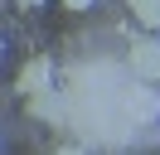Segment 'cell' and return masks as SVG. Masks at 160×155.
<instances>
[{
    "mask_svg": "<svg viewBox=\"0 0 160 155\" xmlns=\"http://www.w3.org/2000/svg\"><path fill=\"white\" fill-rule=\"evenodd\" d=\"M0 48H5V39H0Z\"/></svg>",
    "mask_w": 160,
    "mask_h": 155,
    "instance_id": "obj_9",
    "label": "cell"
},
{
    "mask_svg": "<svg viewBox=\"0 0 160 155\" xmlns=\"http://www.w3.org/2000/svg\"><path fill=\"white\" fill-rule=\"evenodd\" d=\"M155 107H160L155 92H141V97H136V116H141V121H150V116H155Z\"/></svg>",
    "mask_w": 160,
    "mask_h": 155,
    "instance_id": "obj_5",
    "label": "cell"
},
{
    "mask_svg": "<svg viewBox=\"0 0 160 155\" xmlns=\"http://www.w3.org/2000/svg\"><path fill=\"white\" fill-rule=\"evenodd\" d=\"M63 10H92V0H58Z\"/></svg>",
    "mask_w": 160,
    "mask_h": 155,
    "instance_id": "obj_6",
    "label": "cell"
},
{
    "mask_svg": "<svg viewBox=\"0 0 160 155\" xmlns=\"http://www.w3.org/2000/svg\"><path fill=\"white\" fill-rule=\"evenodd\" d=\"M126 58H131V73H136L141 82H160V39H155V29H150L146 39H136V44L126 48Z\"/></svg>",
    "mask_w": 160,
    "mask_h": 155,
    "instance_id": "obj_1",
    "label": "cell"
},
{
    "mask_svg": "<svg viewBox=\"0 0 160 155\" xmlns=\"http://www.w3.org/2000/svg\"><path fill=\"white\" fill-rule=\"evenodd\" d=\"M20 5H24V10H34V5H44V0H20Z\"/></svg>",
    "mask_w": 160,
    "mask_h": 155,
    "instance_id": "obj_8",
    "label": "cell"
},
{
    "mask_svg": "<svg viewBox=\"0 0 160 155\" xmlns=\"http://www.w3.org/2000/svg\"><path fill=\"white\" fill-rule=\"evenodd\" d=\"M44 87H53V58L49 53H34L29 63L20 68V78H15V92L29 97V92H44Z\"/></svg>",
    "mask_w": 160,
    "mask_h": 155,
    "instance_id": "obj_2",
    "label": "cell"
},
{
    "mask_svg": "<svg viewBox=\"0 0 160 155\" xmlns=\"http://www.w3.org/2000/svg\"><path fill=\"white\" fill-rule=\"evenodd\" d=\"M131 15L146 29H160V0H131Z\"/></svg>",
    "mask_w": 160,
    "mask_h": 155,
    "instance_id": "obj_4",
    "label": "cell"
},
{
    "mask_svg": "<svg viewBox=\"0 0 160 155\" xmlns=\"http://www.w3.org/2000/svg\"><path fill=\"white\" fill-rule=\"evenodd\" d=\"M58 155H88L82 145H58Z\"/></svg>",
    "mask_w": 160,
    "mask_h": 155,
    "instance_id": "obj_7",
    "label": "cell"
},
{
    "mask_svg": "<svg viewBox=\"0 0 160 155\" xmlns=\"http://www.w3.org/2000/svg\"><path fill=\"white\" fill-rule=\"evenodd\" d=\"M29 116H34V121H49V126H63V116H68V107H63V92H58V87L29 92Z\"/></svg>",
    "mask_w": 160,
    "mask_h": 155,
    "instance_id": "obj_3",
    "label": "cell"
}]
</instances>
